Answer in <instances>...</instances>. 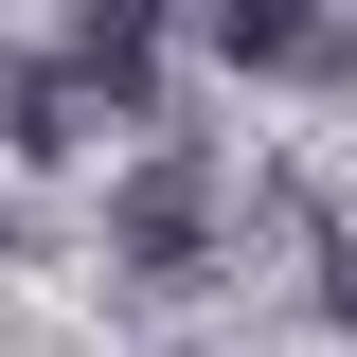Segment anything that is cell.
<instances>
[{
  "mask_svg": "<svg viewBox=\"0 0 357 357\" xmlns=\"http://www.w3.org/2000/svg\"><path fill=\"white\" fill-rule=\"evenodd\" d=\"M107 286H143V304H197V286H215V161H197V143L126 161V197H107Z\"/></svg>",
  "mask_w": 357,
  "mask_h": 357,
  "instance_id": "6da1fadb",
  "label": "cell"
},
{
  "mask_svg": "<svg viewBox=\"0 0 357 357\" xmlns=\"http://www.w3.org/2000/svg\"><path fill=\"white\" fill-rule=\"evenodd\" d=\"M321 321H357V232H340V250H321Z\"/></svg>",
  "mask_w": 357,
  "mask_h": 357,
  "instance_id": "5b68a950",
  "label": "cell"
},
{
  "mask_svg": "<svg viewBox=\"0 0 357 357\" xmlns=\"http://www.w3.org/2000/svg\"><path fill=\"white\" fill-rule=\"evenodd\" d=\"M0 143H18V161H54V143H72V107H54L36 54H0Z\"/></svg>",
  "mask_w": 357,
  "mask_h": 357,
  "instance_id": "277c9868",
  "label": "cell"
},
{
  "mask_svg": "<svg viewBox=\"0 0 357 357\" xmlns=\"http://www.w3.org/2000/svg\"><path fill=\"white\" fill-rule=\"evenodd\" d=\"M197 36H215L232 72H268V89H304V72H357L321 0H197Z\"/></svg>",
  "mask_w": 357,
  "mask_h": 357,
  "instance_id": "3957f363",
  "label": "cell"
},
{
  "mask_svg": "<svg viewBox=\"0 0 357 357\" xmlns=\"http://www.w3.org/2000/svg\"><path fill=\"white\" fill-rule=\"evenodd\" d=\"M54 107H72V143H89V126H161V18H143V0H72Z\"/></svg>",
  "mask_w": 357,
  "mask_h": 357,
  "instance_id": "7a4b0ae2",
  "label": "cell"
}]
</instances>
